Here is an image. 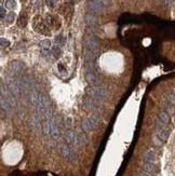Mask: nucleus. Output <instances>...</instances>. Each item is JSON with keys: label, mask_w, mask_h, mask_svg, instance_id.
Here are the masks:
<instances>
[{"label": "nucleus", "mask_w": 175, "mask_h": 176, "mask_svg": "<svg viewBox=\"0 0 175 176\" xmlns=\"http://www.w3.org/2000/svg\"><path fill=\"white\" fill-rule=\"evenodd\" d=\"M86 92L88 94V96L93 98V100H105L108 97V92L106 89H104L103 86H90L86 89Z\"/></svg>", "instance_id": "obj_1"}, {"label": "nucleus", "mask_w": 175, "mask_h": 176, "mask_svg": "<svg viewBox=\"0 0 175 176\" xmlns=\"http://www.w3.org/2000/svg\"><path fill=\"white\" fill-rule=\"evenodd\" d=\"M60 151L61 155L64 157V159H66L69 162H75L78 158L76 150L74 149L73 146L68 145L67 143H63L60 145Z\"/></svg>", "instance_id": "obj_2"}, {"label": "nucleus", "mask_w": 175, "mask_h": 176, "mask_svg": "<svg viewBox=\"0 0 175 176\" xmlns=\"http://www.w3.org/2000/svg\"><path fill=\"white\" fill-rule=\"evenodd\" d=\"M99 125V118L95 115H91L88 118L82 120L81 122V128L84 132H91L95 130Z\"/></svg>", "instance_id": "obj_3"}, {"label": "nucleus", "mask_w": 175, "mask_h": 176, "mask_svg": "<svg viewBox=\"0 0 175 176\" xmlns=\"http://www.w3.org/2000/svg\"><path fill=\"white\" fill-rule=\"evenodd\" d=\"M7 88L9 89L11 93L15 95V96H20L22 91H21L20 86V79H16L14 77H11L9 79H7Z\"/></svg>", "instance_id": "obj_4"}, {"label": "nucleus", "mask_w": 175, "mask_h": 176, "mask_svg": "<svg viewBox=\"0 0 175 176\" xmlns=\"http://www.w3.org/2000/svg\"><path fill=\"white\" fill-rule=\"evenodd\" d=\"M86 48H88V50H89L90 52H92V53H96V52H99V47H101V46H99V39H97L95 36H93V35L86 37Z\"/></svg>", "instance_id": "obj_5"}, {"label": "nucleus", "mask_w": 175, "mask_h": 176, "mask_svg": "<svg viewBox=\"0 0 175 176\" xmlns=\"http://www.w3.org/2000/svg\"><path fill=\"white\" fill-rule=\"evenodd\" d=\"M42 118L43 117L38 113L33 115V116L30 117V119L28 120V126H29V129L31 130V131H37V130L40 128V125H41V119H42Z\"/></svg>", "instance_id": "obj_6"}, {"label": "nucleus", "mask_w": 175, "mask_h": 176, "mask_svg": "<svg viewBox=\"0 0 175 176\" xmlns=\"http://www.w3.org/2000/svg\"><path fill=\"white\" fill-rule=\"evenodd\" d=\"M64 140H65V143H67L70 146H77V137H78V134L73 131V130H66L65 133H64Z\"/></svg>", "instance_id": "obj_7"}, {"label": "nucleus", "mask_w": 175, "mask_h": 176, "mask_svg": "<svg viewBox=\"0 0 175 176\" xmlns=\"http://www.w3.org/2000/svg\"><path fill=\"white\" fill-rule=\"evenodd\" d=\"M9 68H10V71L12 73V77H14V75H21L23 73L25 70V65L20 61H13L10 63Z\"/></svg>", "instance_id": "obj_8"}, {"label": "nucleus", "mask_w": 175, "mask_h": 176, "mask_svg": "<svg viewBox=\"0 0 175 176\" xmlns=\"http://www.w3.org/2000/svg\"><path fill=\"white\" fill-rule=\"evenodd\" d=\"M88 9H89L92 13H103L105 11L106 7L103 6L102 4H99L95 0H89L88 1Z\"/></svg>", "instance_id": "obj_9"}, {"label": "nucleus", "mask_w": 175, "mask_h": 176, "mask_svg": "<svg viewBox=\"0 0 175 176\" xmlns=\"http://www.w3.org/2000/svg\"><path fill=\"white\" fill-rule=\"evenodd\" d=\"M83 106L86 110H90V111H99V104L96 103L95 100H93V98H86L83 100Z\"/></svg>", "instance_id": "obj_10"}, {"label": "nucleus", "mask_w": 175, "mask_h": 176, "mask_svg": "<svg viewBox=\"0 0 175 176\" xmlns=\"http://www.w3.org/2000/svg\"><path fill=\"white\" fill-rule=\"evenodd\" d=\"M86 80L88 81V83H90L91 86H101V80L92 73V71H86Z\"/></svg>", "instance_id": "obj_11"}, {"label": "nucleus", "mask_w": 175, "mask_h": 176, "mask_svg": "<svg viewBox=\"0 0 175 176\" xmlns=\"http://www.w3.org/2000/svg\"><path fill=\"white\" fill-rule=\"evenodd\" d=\"M40 93H41V92H39V90H38V89H34V90H31L29 93H28V97H29L30 104H31V105H34L35 107H36L37 104H38Z\"/></svg>", "instance_id": "obj_12"}, {"label": "nucleus", "mask_w": 175, "mask_h": 176, "mask_svg": "<svg viewBox=\"0 0 175 176\" xmlns=\"http://www.w3.org/2000/svg\"><path fill=\"white\" fill-rule=\"evenodd\" d=\"M144 161L145 162H151V163H155L156 160H157V153L154 149H149L147 150L145 153H144Z\"/></svg>", "instance_id": "obj_13"}, {"label": "nucleus", "mask_w": 175, "mask_h": 176, "mask_svg": "<svg viewBox=\"0 0 175 176\" xmlns=\"http://www.w3.org/2000/svg\"><path fill=\"white\" fill-rule=\"evenodd\" d=\"M142 169H143V171H144V172L148 173V174H150V175H152V174H156V173H157V166H156L155 163L145 162L142 165Z\"/></svg>", "instance_id": "obj_14"}, {"label": "nucleus", "mask_w": 175, "mask_h": 176, "mask_svg": "<svg viewBox=\"0 0 175 176\" xmlns=\"http://www.w3.org/2000/svg\"><path fill=\"white\" fill-rule=\"evenodd\" d=\"M157 131V136H158V138L161 142H166L169 138V136H170V131H169V129H166V128H163V129H160V130H156Z\"/></svg>", "instance_id": "obj_15"}, {"label": "nucleus", "mask_w": 175, "mask_h": 176, "mask_svg": "<svg viewBox=\"0 0 175 176\" xmlns=\"http://www.w3.org/2000/svg\"><path fill=\"white\" fill-rule=\"evenodd\" d=\"M84 21H86V25H88L89 27H95V25L97 24V17H96V15H94L93 13L86 14Z\"/></svg>", "instance_id": "obj_16"}, {"label": "nucleus", "mask_w": 175, "mask_h": 176, "mask_svg": "<svg viewBox=\"0 0 175 176\" xmlns=\"http://www.w3.org/2000/svg\"><path fill=\"white\" fill-rule=\"evenodd\" d=\"M42 132L44 135H48L50 136L51 135V132H52V121L51 120H46L44 122L42 123Z\"/></svg>", "instance_id": "obj_17"}, {"label": "nucleus", "mask_w": 175, "mask_h": 176, "mask_svg": "<svg viewBox=\"0 0 175 176\" xmlns=\"http://www.w3.org/2000/svg\"><path fill=\"white\" fill-rule=\"evenodd\" d=\"M88 144V137L83 132L78 134V137H77V147H84L86 146Z\"/></svg>", "instance_id": "obj_18"}, {"label": "nucleus", "mask_w": 175, "mask_h": 176, "mask_svg": "<svg viewBox=\"0 0 175 176\" xmlns=\"http://www.w3.org/2000/svg\"><path fill=\"white\" fill-rule=\"evenodd\" d=\"M158 119L160 120L161 122L164 123V124H168V123L170 122V116H169V113H166V111H164V110H162V111L159 113Z\"/></svg>", "instance_id": "obj_19"}, {"label": "nucleus", "mask_w": 175, "mask_h": 176, "mask_svg": "<svg viewBox=\"0 0 175 176\" xmlns=\"http://www.w3.org/2000/svg\"><path fill=\"white\" fill-rule=\"evenodd\" d=\"M27 24V15L25 13H22L20 15V17H19V20H17V25H19V27H25Z\"/></svg>", "instance_id": "obj_20"}, {"label": "nucleus", "mask_w": 175, "mask_h": 176, "mask_svg": "<svg viewBox=\"0 0 175 176\" xmlns=\"http://www.w3.org/2000/svg\"><path fill=\"white\" fill-rule=\"evenodd\" d=\"M15 17H16V14L14 13V12H10V13L7 14V16L4 19V22H6L7 25H10V24H12L14 22Z\"/></svg>", "instance_id": "obj_21"}, {"label": "nucleus", "mask_w": 175, "mask_h": 176, "mask_svg": "<svg viewBox=\"0 0 175 176\" xmlns=\"http://www.w3.org/2000/svg\"><path fill=\"white\" fill-rule=\"evenodd\" d=\"M39 47L43 50H49L50 48H51V41L49 39H44L42 41H40L39 42Z\"/></svg>", "instance_id": "obj_22"}, {"label": "nucleus", "mask_w": 175, "mask_h": 176, "mask_svg": "<svg viewBox=\"0 0 175 176\" xmlns=\"http://www.w3.org/2000/svg\"><path fill=\"white\" fill-rule=\"evenodd\" d=\"M6 8L9 10H14L16 8V1L15 0H7L6 1Z\"/></svg>", "instance_id": "obj_23"}, {"label": "nucleus", "mask_w": 175, "mask_h": 176, "mask_svg": "<svg viewBox=\"0 0 175 176\" xmlns=\"http://www.w3.org/2000/svg\"><path fill=\"white\" fill-rule=\"evenodd\" d=\"M55 42L57 43L59 47H63L64 44H65V38L62 35H59V36L55 37Z\"/></svg>", "instance_id": "obj_24"}, {"label": "nucleus", "mask_w": 175, "mask_h": 176, "mask_svg": "<svg viewBox=\"0 0 175 176\" xmlns=\"http://www.w3.org/2000/svg\"><path fill=\"white\" fill-rule=\"evenodd\" d=\"M166 102H168L170 105H175V94L173 93V92L166 95Z\"/></svg>", "instance_id": "obj_25"}, {"label": "nucleus", "mask_w": 175, "mask_h": 176, "mask_svg": "<svg viewBox=\"0 0 175 176\" xmlns=\"http://www.w3.org/2000/svg\"><path fill=\"white\" fill-rule=\"evenodd\" d=\"M52 54L55 57H60L61 54H62V51H61L60 47H54L52 48Z\"/></svg>", "instance_id": "obj_26"}, {"label": "nucleus", "mask_w": 175, "mask_h": 176, "mask_svg": "<svg viewBox=\"0 0 175 176\" xmlns=\"http://www.w3.org/2000/svg\"><path fill=\"white\" fill-rule=\"evenodd\" d=\"M0 43H1V48H2V49L8 48L10 46V41L8 39H4V38H1V39H0Z\"/></svg>", "instance_id": "obj_27"}, {"label": "nucleus", "mask_w": 175, "mask_h": 176, "mask_svg": "<svg viewBox=\"0 0 175 176\" xmlns=\"http://www.w3.org/2000/svg\"><path fill=\"white\" fill-rule=\"evenodd\" d=\"M46 2H48V7L50 8H55L56 6V0H46Z\"/></svg>", "instance_id": "obj_28"}, {"label": "nucleus", "mask_w": 175, "mask_h": 176, "mask_svg": "<svg viewBox=\"0 0 175 176\" xmlns=\"http://www.w3.org/2000/svg\"><path fill=\"white\" fill-rule=\"evenodd\" d=\"M65 124H66L67 128H70V126H71V124H73V120H71L70 117L66 118V120H65Z\"/></svg>", "instance_id": "obj_29"}, {"label": "nucleus", "mask_w": 175, "mask_h": 176, "mask_svg": "<svg viewBox=\"0 0 175 176\" xmlns=\"http://www.w3.org/2000/svg\"><path fill=\"white\" fill-rule=\"evenodd\" d=\"M0 12H1V19H2V20H4L7 15H6V10H4V7H1V11H0Z\"/></svg>", "instance_id": "obj_30"}, {"label": "nucleus", "mask_w": 175, "mask_h": 176, "mask_svg": "<svg viewBox=\"0 0 175 176\" xmlns=\"http://www.w3.org/2000/svg\"><path fill=\"white\" fill-rule=\"evenodd\" d=\"M136 176H150V174H148V173H146V172H139V173H137L136 174Z\"/></svg>", "instance_id": "obj_31"}, {"label": "nucleus", "mask_w": 175, "mask_h": 176, "mask_svg": "<svg viewBox=\"0 0 175 176\" xmlns=\"http://www.w3.org/2000/svg\"><path fill=\"white\" fill-rule=\"evenodd\" d=\"M37 2V0H30V4H35Z\"/></svg>", "instance_id": "obj_32"}, {"label": "nucleus", "mask_w": 175, "mask_h": 176, "mask_svg": "<svg viewBox=\"0 0 175 176\" xmlns=\"http://www.w3.org/2000/svg\"><path fill=\"white\" fill-rule=\"evenodd\" d=\"M164 1H166V2H171L172 0H164Z\"/></svg>", "instance_id": "obj_33"}, {"label": "nucleus", "mask_w": 175, "mask_h": 176, "mask_svg": "<svg viewBox=\"0 0 175 176\" xmlns=\"http://www.w3.org/2000/svg\"><path fill=\"white\" fill-rule=\"evenodd\" d=\"M76 1H77V2H78V1H79V0H76Z\"/></svg>", "instance_id": "obj_34"}]
</instances>
